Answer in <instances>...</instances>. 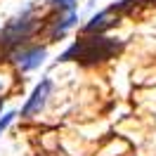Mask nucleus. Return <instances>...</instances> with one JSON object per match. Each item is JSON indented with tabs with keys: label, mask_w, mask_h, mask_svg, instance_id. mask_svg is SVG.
<instances>
[{
	"label": "nucleus",
	"mask_w": 156,
	"mask_h": 156,
	"mask_svg": "<svg viewBox=\"0 0 156 156\" xmlns=\"http://www.w3.org/2000/svg\"><path fill=\"white\" fill-rule=\"evenodd\" d=\"M123 43L107 38L102 33H85V38L76 40L71 48L62 55V62H80V64H99L118 55Z\"/></svg>",
	"instance_id": "f257e3e1"
},
{
	"label": "nucleus",
	"mask_w": 156,
	"mask_h": 156,
	"mask_svg": "<svg viewBox=\"0 0 156 156\" xmlns=\"http://www.w3.org/2000/svg\"><path fill=\"white\" fill-rule=\"evenodd\" d=\"M36 29H38V21L31 17V7H29V10H24L17 19H12L5 29L0 31V48L19 45L26 38H31L36 33Z\"/></svg>",
	"instance_id": "f03ea898"
},
{
	"label": "nucleus",
	"mask_w": 156,
	"mask_h": 156,
	"mask_svg": "<svg viewBox=\"0 0 156 156\" xmlns=\"http://www.w3.org/2000/svg\"><path fill=\"white\" fill-rule=\"evenodd\" d=\"M50 92H52V80H50V78H43L38 85L33 88L31 97L26 99V104H24V109H21V116H33V114H38L40 109L45 107Z\"/></svg>",
	"instance_id": "7ed1b4c3"
},
{
	"label": "nucleus",
	"mask_w": 156,
	"mask_h": 156,
	"mask_svg": "<svg viewBox=\"0 0 156 156\" xmlns=\"http://www.w3.org/2000/svg\"><path fill=\"white\" fill-rule=\"evenodd\" d=\"M45 48H29V50H24V52H19L17 55V64H19L21 71H33V69H38L43 62H45Z\"/></svg>",
	"instance_id": "20e7f679"
},
{
	"label": "nucleus",
	"mask_w": 156,
	"mask_h": 156,
	"mask_svg": "<svg viewBox=\"0 0 156 156\" xmlns=\"http://www.w3.org/2000/svg\"><path fill=\"white\" fill-rule=\"evenodd\" d=\"M76 10H73V7H69V12H66V17H62V19H57L55 21V26H52V29H50V40H57V38H62V36H64V33H66L69 29H71V26H73V24H76Z\"/></svg>",
	"instance_id": "39448f33"
},
{
	"label": "nucleus",
	"mask_w": 156,
	"mask_h": 156,
	"mask_svg": "<svg viewBox=\"0 0 156 156\" xmlns=\"http://www.w3.org/2000/svg\"><path fill=\"white\" fill-rule=\"evenodd\" d=\"M14 116H17V111H7V114H5V116L0 118V135H2V130H5V128L10 126L12 121H14Z\"/></svg>",
	"instance_id": "423d86ee"
},
{
	"label": "nucleus",
	"mask_w": 156,
	"mask_h": 156,
	"mask_svg": "<svg viewBox=\"0 0 156 156\" xmlns=\"http://www.w3.org/2000/svg\"><path fill=\"white\" fill-rule=\"evenodd\" d=\"M52 2H55V5H57V7H73V2H76V0H52Z\"/></svg>",
	"instance_id": "0eeeda50"
},
{
	"label": "nucleus",
	"mask_w": 156,
	"mask_h": 156,
	"mask_svg": "<svg viewBox=\"0 0 156 156\" xmlns=\"http://www.w3.org/2000/svg\"><path fill=\"white\" fill-rule=\"evenodd\" d=\"M0 109H2V97H0Z\"/></svg>",
	"instance_id": "6e6552de"
},
{
	"label": "nucleus",
	"mask_w": 156,
	"mask_h": 156,
	"mask_svg": "<svg viewBox=\"0 0 156 156\" xmlns=\"http://www.w3.org/2000/svg\"><path fill=\"white\" fill-rule=\"evenodd\" d=\"M0 90H2V83H0Z\"/></svg>",
	"instance_id": "1a4fd4ad"
}]
</instances>
